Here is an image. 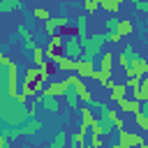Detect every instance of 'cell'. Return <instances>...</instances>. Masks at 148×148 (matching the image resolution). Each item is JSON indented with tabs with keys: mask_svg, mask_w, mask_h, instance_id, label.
Returning <instances> with one entry per match:
<instances>
[{
	"mask_svg": "<svg viewBox=\"0 0 148 148\" xmlns=\"http://www.w3.org/2000/svg\"><path fill=\"white\" fill-rule=\"evenodd\" d=\"M81 39V58H88V60H95V56L102 53V46L106 44V32H92V35H83L79 37Z\"/></svg>",
	"mask_w": 148,
	"mask_h": 148,
	"instance_id": "1",
	"label": "cell"
},
{
	"mask_svg": "<svg viewBox=\"0 0 148 148\" xmlns=\"http://www.w3.org/2000/svg\"><path fill=\"white\" fill-rule=\"evenodd\" d=\"M37 130H42V123L32 116V118H28L25 123H21V125H14V130H9V139H18V136H32V134H37Z\"/></svg>",
	"mask_w": 148,
	"mask_h": 148,
	"instance_id": "2",
	"label": "cell"
},
{
	"mask_svg": "<svg viewBox=\"0 0 148 148\" xmlns=\"http://www.w3.org/2000/svg\"><path fill=\"white\" fill-rule=\"evenodd\" d=\"M81 53H83V49H81V39H79V35L76 32H69V35H65V44H62V56H67V58H81Z\"/></svg>",
	"mask_w": 148,
	"mask_h": 148,
	"instance_id": "3",
	"label": "cell"
},
{
	"mask_svg": "<svg viewBox=\"0 0 148 148\" xmlns=\"http://www.w3.org/2000/svg\"><path fill=\"white\" fill-rule=\"evenodd\" d=\"M67 83H69V88H72V90L79 95V99H81L83 104H88V102L92 99V97H90V90H88V86L83 83V79H81L79 74H69V76H67Z\"/></svg>",
	"mask_w": 148,
	"mask_h": 148,
	"instance_id": "4",
	"label": "cell"
},
{
	"mask_svg": "<svg viewBox=\"0 0 148 148\" xmlns=\"http://www.w3.org/2000/svg\"><path fill=\"white\" fill-rule=\"evenodd\" d=\"M118 132V143L116 146H120V148H130V146H146V141H143V136L141 134H130L127 130H116Z\"/></svg>",
	"mask_w": 148,
	"mask_h": 148,
	"instance_id": "5",
	"label": "cell"
},
{
	"mask_svg": "<svg viewBox=\"0 0 148 148\" xmlns=\"http://www.w3.org/2000/svg\"><path fill=\"white\" fill-rule=\"evenodd\" d=\"M74 72H76L81 79H95V60H88V58H76Z\"/></svg>",
	"mask_w": 148,
	"mask_h": 148,
	"instance_id": "6",
	"label": "cell"
},
{
	"mask_svg": "<svg viewBox=\"0 0 148 148\" xmlns=\"http://www.w3.org/2000/svg\"><path fill=\"white\" fill-rule=\"evenodd\" d=\"M67 88H69L67 79H65V81H46V83H44V90H42V95H51V97H62V95L67 92Z\"/></svg>",
	"mask_w": 148,
	"mask_h": 148,
	"instance_id": "7",
	"label": "cell"
},
{
	"mask_svg": "<svg viewBox=\"0 0 148 148\" xmlns=\"http://www.w3.org/2000/svg\"><path fill=\"white\" fill-rule=\"evenodd\" d=\"M35 99H37L46 111H51V113H58V111H60V102H58V97H51V95H42V92H39Z\"/></svg>",
	"mask_w": 148,
	"mask_h": 148,
	"instance_id": "8",
	"label": "cell"
},
{
	"mask_svg": "<svg viewBox=\"0 0 148 148\" xmlns=\"http://www.w3.org/2000/svg\"><path fill=\"white\" fill-rule=\"evenodd\" d=\"M118 104H120V111H127V113H136V111H141V102L139 99H134V97H123V99H118Z\"/></svg>",
	"mask_w": 148,
	"mask_h": 148,
	"instance_id": "9",
	"label": "cell"
},
{
	"mask_svg": "<svg viewBox=\"0 0 148 148\" xmlns=\"http://www.w3.org/2000/svg\"><path fill=\"white\" fill-rule=\"evenodd\" d=\"M134 56H136V51H134V49H132L130 44H125V46H123V51L118 53V65H120V67L125 69V67L130 65V60H132Z\"/></svg>",
	"mask_w": 148,
	"mask_h": 148,
	"instance_id": "10",
	"label": "cell"
},
{
	"mask_svg": "<svg viewBox=\"0 0 148 148\" xmlns=\"http://www.w3.org/2000/svg\"><path fill=\"white\" fill-rule=\"evenodd\" d=\"M95 81H99V86L106 88V90L116 83V81L111 79V72H106V69H95Z\"/></svg>",
	"mask_w": 148,
	"mask_h": 148,
	"instance_id": "11",
	"label": "cell"
},
{
	"mask_svg": "<svg viewBox=\"0 0 148 148\" xmlns=\"http://www.w3.org/2000/svg\"><path fill=\"white\" fill-rule=\"evenodd\" d=\"M18 35L23 37V46H25V51H32V49H35V35H32L25 25H18Z\"/></svg>",
	"mask_w": 148,
	"mask_h": 148,
	"instance_id": "12",
	"label": "cell"
},
{
	"mask_svg": "<svg viewBox=\"0 0 148 148\" xmlns=\"http://www.w3.org/2000/svg\"><path fill=\"white\" fill-rule=\"evenodd\" d=\"M132 30H134L132 21H127V18H118V23H116V32H118L120 37H127V35H132Z\"/></svg>",
	"mask_w": 148,
	"mask_h": 148,
	"instance_id": "13",
	"label": "cell"
},
{
	"mask_svg": "<svg viewBox=\"0 0 148 148\" xmlns=\"http://www.w3.org/2000/svg\"><path fill=\"white\" fill-rule=\"evenodd\" d=\"M109 90H111V99H113V102H118V99H123L125 95H130V90H127L125 83H113Z\"/></svg>",
	"mask_w": 148,
	"mask_h": 148,
	"instance_id": "14",
	"label": "cell"
},
{
	"mask_svg": "<svg viewBox=\"0 0 148 148\" xmlns=\"http://www.w3.org/2000/svg\"><path fill=\"white\" fill-rule=\"evenodd\" d=\"M74 65H76V60L74 58H67V56H60V60L56 62V67L60 69V72H74Z\"/></svg>",
	"mask_w": 148,
	"mask_h": 148,
	"instance_id": "15",
	"label": "cell"
},
{
	"mask_svg": "<svg viewBox=\"0 0 148 148\" xmlns=\"http://www.w3.org/2000/svg\"><path fill=\"white\" fill-rule=\"evenodd\" d=\"M79 111H81V125H79V130H86V127L92 123V118H95V116H92V109L86 104V106H81Z\"/></svg>",
	"mask_w": 148,
	"mask_h": 148,
	"instance_id": "16",
	"label": "cell"
},
{
	"mask_svg": "<svg viewBox=\"0 0 148 148\" xmlns=\"http://www.w3.org/2000/svg\"><path fill=\"white\" fill-rule=\"evenodd\" d=\"M21 9V0H0V14H12Z\"/></svg>",
	"mask_w": 148,
	"mask_h": 148,
	"instance_id": "17",
	"label": "cell"
},
{
	"mask_svg": "<svg viewBox=\"0 0 148 148\" xmlns=\"http://www.w3.org/2000/svg\"><path fill=\"white\" fill-rule=\"evenodd\" d=\"M111 65H113V53L111 51H102L99 53V69L111 72Z\"/></svg>",
	"mask_w": 148,
	"mask_h": 148,
	"instance_id": "18",
	"label": "cell"
},
{
	"mask_svg": "<svg viewBox=\"0 0 148 148\" xmlns=\"http://www.w3.org/2000/svg\"><path fill=\"white\" fill-rule=\"evenodd\" d=\"M37 76L46 83V81H51V62L49 60H44L42 65H37Z\"/></svg>",
	"mask_w": 148,
	"mask_h": 148,
	"instance_id": "19",
	"label": "cell"
},
{
	"mask_svg": "<svg viewBox=\"0 0 148 148\" xmlns=\"http://www.w3.org/2000/svg\"><path fill=\"white\" fill-rule=\"evenodd\" d=\"M44 56H46V60H49V62H58V60H60V56H62V51L49 44V46L44 49Z\"/></svg>",
	"mask_w": 148,
	"mask_h": 148,
	"instance_id": "20",
	"label": "cell"
},
{
	"mask_svg": "<svg viewBox=\"0 0 148 148\" xmlns=\"http://www.w3.org/2000/svg\"><path fill=\"white\" fill-rule=\"evenodd\" d=\"M99 7L104 12H109V14H116L120 9V0H99Z\"/></svg>",
	"mask_w": 148,
	"mask_h": 148,
	"instance_id": "21",
	"label": "cell"
},
{
	"mask_svg": "<svg viewBox=\"0 0 148 148\" xmlns=\"http://www.w3.org/2000/svg\"><path fill=\"white\" fill-rule=\"evenodd\" d=\"M86 32H88V16L81 14V16H76V35L83 37Z\"/></svg>",
	"mask_w": 148,
	"mask_h": 148,
	"instance_id": "22",
	"label": "cell"
},
{
	"mask_svg": "<svg viewBox=\"0 0 148 148\" xmlns=\"http://www.w3.org/2000/svg\"><path fill=\"white\" fill-rule=\"evenodd\" d=\"M62 97H65V102H67V106H69V109H76V106H79V102H81V99H79V95H76L72 88H67V92H65Z\"/></svg>",
	"mask_w": 148,
	"mask_h": 148,
	"instance_id": "23",
	"label": "cell"
},
{
	"mask_svg": "<svg viewBox=\"0 0 148 148\" xmlns=\"http://www.w3.org/2000/svg\"><path fill=\"white\" fill-rule=\"evenodd\" d=\"M30 53H32V65H35V67H37V65H42V62L46 60V56H44V49H42V46H37V44H35V49H32Z\"/></svg>",
	"mask_w": 148,
	"mask_h": 148,
	"instance_id": "24",
	"label": "cell"
},
{
	"mask_svg": "<svg viewBox=\"0 0 148 148\" xmlns=\"http://www.w3.org/2000/svg\"><path fill=\"white\" fill-rule=\"evenodd\" d=\"M67 139H69V136H67V132H65V130H62V132H58V134H56V139L51 141V148H65V146H67Z\"/></svg>",
	"mask_w": 148,
	"mask_h": 148,
	"instance_id": "25",
	"label": "cell"
},
{
	"mask_svg": "<svg viewBox=\"0 0 148 148\" xmlns=\"http://www.w3.org/2000/svg\"><path fill=\"white\" fill-rule=\"evenodd\" d=\"M69 143L72 146H86V130H79L76 134L69 136Z\"/></svg>",
	"mask_w": 148,
	"mask_h": 148,
	"instance_id": "26",
	"label": "cell"
},
{
	"mask_svg": "<svg viewBox=\"0 0 148 148\" xmlns=\"http://www.w3.org/2000/svg\"><path fill=\"white\" fill-rule=\"evenodd\" d=\"M83 9L86 14H95L99 9V0H83Z\"/></svg>",
	"mask_w": 148,
	"mask_h": 148,
	"instance_id": "27",
	"label": "cell"
},
{
	"mask_svg": "<svg viewBox=\"0 0 148 148\" xmlns=\"http://www.w3.org/2000/svg\"><path fill=\"white\" fill-rule=\"evenodd\" d=\"M32 16H35V18L46 21V18H51V12H49V9H44V7H35V9H32Z\"/></svg>",
	"mask_w": 148,
	"mask_h": 148,
	"instance_id": "28",
	"label": "cell"
},
{
	"mask_svg": "<svg viewBox=\"0 0 148 148\" xmlns=\"http://www.w3.org/2000/svg\"><path fill=\"white\" fill-rule=\"evenodd\" d=\"M127 90H136L139 86H141V76H127Z\"/></svg>",
	"mask_w": 148,
	"mask_h": 148,
	"instance_id": "29",
	"label": "cell"
},
{
	"mask_svg": "<svg viewBox=\"0 0 148 148\" xmlns=\"http://www.w3.org/2000/svg\"><path fill=\"white\" fill-rule=\"evenodd\" d=\"M134 7H136V12H141V14H148V0H136V2H132Z\"/></svg>",
	"mask_w": 148,
	"mask_h": 148,
	"instance_id": "30",
	"label": "cell"
},
{
	"mask_svg": "<svg viewBox=\"0 0 148 148\" xmlns=\"http://www.w3.org/2000/svg\"><path fill=\"white\" fill-rule=\"evenodd\" d=\"M86 146H102V136H97V134H92L90 139H86Z\"/></svg>",
	"mask_w": 148,
	"mask_h": 148,
	"instance_id": "31",
	"label": "cell"
},
{
	"mask_svg": "<svg viewBox=\"0 0 148 148\" xmlns=\"http://www.w3.org/2000/svg\"><path fill=\"white\" fill-rule=\"evenodd\" d=\"M116 23H118V18H106V30L113 32V30H116Z\"/></svg>",
	"mask_w": 148,
	"mask_h": 148,
	"instance_id": "32",
	"label": "cell"
},
{
	"mask_svg": "<svg viewBox=\"0 0 148 148\" xmlns=\"http://www.w3.org/2000/svg\"><path fill=\"white\" fill-rule=\"evenodd\" d=\"M113 127H116V130H120V127H125V123H123V120L116 116V120H113Z\"/></svg>",
	"mask_w": 148,
	"mask_h": 148,
	"instance_id": "33",
	"label": "cell"
},
{
	"mask_svg": "<svg viewBox=\"0 0 148 148\" xmlns=\"http://www.w3.org/2000/svg\"><path fill=\"white\" fill-rule=\"evenodd\" d=\"M141 113H148V99H146V102H141Z\"/></svg>",
	"mask_w": 148,
	"mask_h": 148,
	"instance_id": "34",
	"label": "cell"
},
{
	"mask_svg": "<svg viewBox=\"0 0 148 148\" xmlns=\"http://www.w3.org/2000/svg\"><path fill=\"white\" fill-rule=\"evenodd\" d=\"M5 143H7V136H5V134H0V148H2Z\"/></svg>",
	"mask_w": 148,
	"mask_h": 148,
	"instance_id": "35",
	"label": "cell"
},
{
	"mask_svg": "<svg viewBox=\"0 0 148 148\" xmlns=\"http://www.w3.org/2000/svg\"><path fill=\"white\" fill-rule=\"evenodd\" d=\"M5 62H7V56H5L2 51H0V65H5Z\"/></svg>",
	"mask_w": 148,
	"mask_h": 148,
	"instance_id": "36",
	"label": "cell"
},
{
	"mask_svg": "<svg viewBox=\"0 0 148 148\" xmlns=\"http://www.w3.org/2000/svg\"><path fill=\"white\" fill-rule=\"evenodd\" d=\"M130 2H136V0H130Z\"/></svg>",
	"mask_w": 148,
	"mask_h": 148,
	"instance_id": "37",
	"label": "cell"
}]
</instances>
